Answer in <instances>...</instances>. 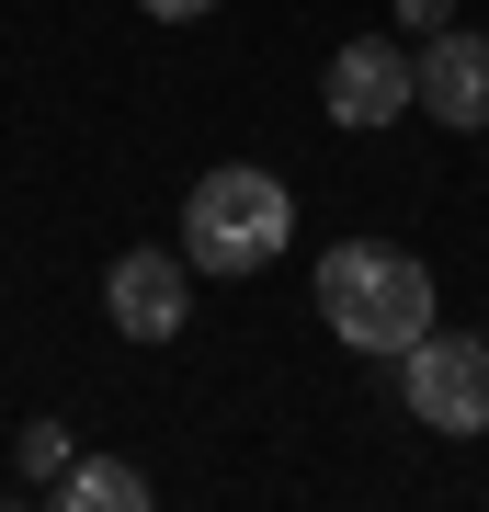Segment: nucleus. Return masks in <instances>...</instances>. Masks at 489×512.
<instances>
[{"instance_id":"1","label":"nucleus","mask_w":489,"mask_h":512,"mask_svg":"<svg viewBox=\"0 0 489 512\" xmlns=\"http://www.w3.org/2000/svg\"><path fill=\"white\" fill-rule=\"evenodd\" d=\"M319 319L353 353H410L433 330V274L387 239H342V251H319Z\"/></svg>"},{"instance_id":"2","label":"nucleus","mask_w":489,"mask_h":512,"mask_svg":"<svg viewBox=\"0 0 489 512\" xmlns=\"http://www.w3.org/2000/svg\"><path fill=\"white\" fill-rule=\"evenodd\" d=\"M296 239V194L273 183L251 160H217L182 205V251H194V274H262L273 251Z\"/></svg>"},{"instance_id":"3","label":"nucleus","mask_w":489,"mask_h":512,"mask_svg":"<svg viewBox=\"0 0 489 512\" xmlns=\"http://www.w3.org/2000/svg\"><path fill=\"white\" fill-rule=\"evenodd\" d=\"M399 365H410V410H421V433H455V444L489 433V342H467V330H455V342H444V330H421Z\"/></svg>"},{"instance_id":"4","label":"nucleus","mask_w":489,"mask_h":512,"mask_svg":"<svg viewBox=\"0 0 489 512\" xmlns=\"http://www.w3.org/2000/svg\"><path fill=\"white\" fill-rule=\"evenodd\" d=\"M319 103H330V126H399V114L421 103V57H399L387 35H353L342 57H330Z\"/></svg>"},{"instance_id":"5","label":"nucleus","mask_w":489,"mask_h":512,"mask_svg":"<svg viewBox=\"0 0 489 512\" xmlns=\"http://www.w3.org/2000/svg\"><path fill=\"white\" fill-rule=\"evenodd\" d=\"M103 308L126 342H182V319H194V274H182V251H126L103 274Z\"/></svg>"},{"instance_id":"6","label":"nucleus","mask_w":489,"mask_h":512,"mask_svg":"<svg viewBox=\"0 0 489 512\" xmlns=\"http://www.w3.org/2000/svg\"><path fill=\"white\" fill-rule=\"evenodd\" d=\"M421 114L433 126H455V137H489V35H444L421 46Z\"/></svg>"},{"instance_id":"7","label":"nucleus","mask_w":489,"mask_h":512,"mask_svg":"<svg viewBox=\"0 0 489 512\" xmlns=\"http://www.w3.org/2000/svg\"><path fill=\"white\" fill-rule=\"evenodd\" d=\"M69 501H80V512H137L148 478H137L126 456H80V467H69Z\"/></svg>"},{"instance_id":"8","label":"nucleus","mask_w":489,"mask_h":512,"mask_svg":"<svg viewBox=\"0 0 489 512\" xmlns=\"http://www.w3.org/2000/svg\"><path fill=\"white\" fill-rule=\"evenodd\" d=\"M23 467L57 478V467H69V433H57V421H35V433H23Z\"/></svg>"},{"instance_id":"9","label":"nucleus","mask_w":489,"mask_h":512,"mask_svg":"<svg viewBox=\"0 0 489 512\" xmlns=\"http://www.w3.org/2000/svg\"><path fill=\"white\" fill-rule=\"evenodd\" d=\"M148 23H194V12H217V0H137Z\"/></svg>"}]
</instances>
